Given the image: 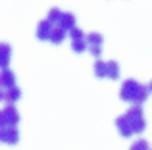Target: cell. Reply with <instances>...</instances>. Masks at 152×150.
<instances>
[{"label": "cell", "mask_w": 152, "mask_h": 150, "mask_svg": "<svg viewBox=\"0 0 152 150\" xmlns=\"http://www.w3.org/2000/svg\"><path fill=\"white\" fill-rule=\"evenodd\" d=\"M115 127H118V133L121 137H133L139 135L146 129V119H145V114H142L141 106H133L129 108L125 114L115 117Z\"/></svg>", "instance_id": "6da1fadb"}, {"label": "cell", "mask_w": 152, "mask_h": 150, "mask_svg": "<svg viewBox=\"0 0 152 150\" xmlns=\"http://www.w3.org/2000/svg\"><path fill=\"white\" fill-rule=\"evenodd\" d=\"M119 98L123 102H131L135 106H141L148 98V87L139 83L137 79H125L119 89Z\"/></svg>", "instance_id": "7a4b0ae2"}, {"label": "cell", "mask_w": 152, "mask_h": 150, "mask_svg": "<svg viewBox=\"0 0 152 150\" xmlns=\"http://www.w3.org/2000/svg\"><path fill=\"white\" fill-rule=\"evenodd\" d=\"M46 19H48L52 25H56L62 31H66V33H69L71 29H75V15L69 14V12H62V10H58V8H52L48 12V17Z\"/></svg>", "instance_id": "3957f363"}, {"label": "cell", "mask_w": 152, "mask_h": 150, "mask_svg": "<svg viewBox=\"0 0 152 150\" xmlns=\"http://www.w3.org/2000/svg\"><path fill=\"white\" fill-rule=\"evenodd\" d=\"M94 75L98 79H115L119 77V64L115 60H110V62H104V60H96L94 62Z\"/></svg>", "instance_id": "277c9868"}, {"label": "cell", "mask_w": 152, "mask_h": 150, "mask_svg": "<svg viewBox=\"0 0 152 150\" xmlns=\"http://www.w3.org/2000/svg\"><path fill=\"white\" fill-rule=\"evenodd\" d=\"M19 123V112L15 110V106L6 104L4 108H0V127H15Z\"/></svg>", "instance_id": "5b68a950"}, {"label": "cell", "mask_w": 152, "mask_h": 150, "mask_svg": "<svg viewBox=\"0 0 152 150\" xmlns=\"http://www.w3.org/2000/svg\"><path fill=\"white\" fill-rule=\"evenodd\" d=\"M69 39H71V50L75 54H81L87 50V35L83 33L81 29H71L69 31Z\"/></svg>", "instance_id": "8992f818"}, {"label": "cell", "mask_w": 152, "mask_h": 150, "mask_svg": "<svg viewBox=\"0 0 152 150\" xmlns=\"http://www.w3.org/2000/svg\"><path fill=\"white\" fill-rule=\"evenodd\" d=\"M102 42H104V39H102L100 33H89L87 35V50L94 58H98L102 54Z\"/></svg>", "instance_id": "52a82bcc"}, {"label": "cell", "mask_w": 152, "mask_h": 150, "mask_svg": "<svg viewBox=\"0 0 152 150\" xmlns=\"http://www.w3.org/2000/svg\"><path fill=\"white\" fill-rule=\"evenodd\" d=\"M19 131L18 127H0V143L2 144H18Z\"/></svg>", "instance_id": "ba28073f"}, {"label": "cell", "mask_w": 152, "mask_h": 150, "mask_svg": "<svg viewBox=\"0 0 152 150\" xmlns=\"http://www.w3.org/2000/svg\"><path fill=\"white\" fill-rule=\"evenodd\" d=\"M15 85V73L12 69H0V92L8 89H14Z\"/></svg>", "instance_id": "9c48e42d"}, {"label": "cell", "mask_w": 152, "mask_h": 150, "mask_svg": "<svg viewBox=\"0 0 152 150\" xmlns=\"http://www.w3.org/2000/svg\"><path fill=\"white\" fill-rule=\"evenodd\" d=\"M0 98L4 102H8L10 106H14V102H18L21 98V89L19 87H14V89H8V90H2L0 92Z\"/></svg>", "instance_id": "30bf717a"}, {"label": "cell", "mask_w": 152, "mask_h": 150, "mask_svg": "<svg viewBox=\"0 0 152 150\" xmlns=\"http://www.w3.org/2000/svg\"><path fill=\"white\" fill-rule=\"evenodd\" d=\"M12 58V46L8 42H0V69H8Z\"/></svg>", "instance_id": "8fae6325"}, {"label": "cell", "mask_w": 152, "mask_h": 150, "mask_svg": "<svg viewBox=\"0 0 152 150\" xmlns=\"http://www.w3.org/2000/svg\"><path fill=\"white\" fill-rule=\"evenodd\" d=\"M50 33H52L50 21H48V19H42V21L37 25V39H39V41H48Z\"/></svg>", "instance_id": "7c38bea8"}, {"label": "cell", "mask_w": 152, "mask_h": 150, "mask_svg": "<svg viewBox=\"0 0 152 150\" xmlns=\"http://www.w3.org/2000/svg\"><path fill=\"white\" fill-rule=\"evenodd\" d=\"M129 150H152V148H150L148 141H145V139H137V141H135V143L129 146Z\"/></svg>", "instance_id": "4fadbf2b"}, {"label": "cell", "mask_w": 152, "mask_h": 150, "mask_svg": "<svg viewBox=\"0 0 152 150\" xmlns=\"http://www.w3.org/2000/svg\"><path fill=\"white\" fill-rule=\"evenodd\" d=\"M148 92H152V81L148 83Z\"/></svg>", "instance_id": "5bb4252c"}, {"label": "cell", "mask_w": 152, "mask_h": 150, "mask_svg": "<svg viewBox=\"0 0 152 150\" xmlns=\"http://www.w3.org/2000/svg\"><path fill=\"white\" fill-rule=\"evenodd\" d=\"M0 100H2V98H0Z\"/></svg>", "instance_id": "9a60e30c"}]
</instances>
